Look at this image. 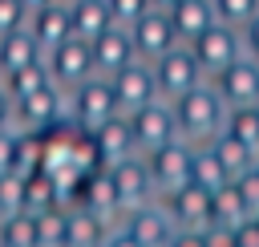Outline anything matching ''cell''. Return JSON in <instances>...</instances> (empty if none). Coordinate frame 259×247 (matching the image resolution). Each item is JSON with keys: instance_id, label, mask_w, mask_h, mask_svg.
<instances>
[{"instance_id": "cell-1", "label": "cell", "mask_w": 259, "mask_h": 247, "mask_svg": "<svg viewBox=\"0 0 259 247\" xmlns=\"http://www.w3.org/2000/svg\"><path fill=\"white\" fill-rule=\"evenodd\" d=\"M170 105H174L178 138L190 142V146H210L223 134V126H227V101L214 89V81H198L194 89H186Z\"/></svg>"}, {"instance_id": "cell-2", "label": "cell", "mask_w": 259, "mask_h": 247, "mask_svg": "<svg viewBox=\"0 0 259 247\" xmlns=\"http://www.w3.org/2000/svg\"><path fill=\"white\" fill-rule=\"evenodd\" d=\"M113 117H121V105H117V93H113L109 77L93 73V77H85L81 85L69 89V121L81 126L85 134H97Z\"/></svg>"}, {"instance_id": "cell-3", "label": "cell", "mask_w": 259, "mask_h": 247, "mask_svg": "<svg viewBox=\"0 0 259 247\" xmlns=\"http://www.w3.org/2000/svg\"><path fill=\"white\" fill-rule=\"evenodd\" d=\"M146 166H150V182H154V194L158 198H170L174 190L190 186V166H194V146L174 138L166 146H158L154 154H142Z\"/></svg>"}, {"instance_id": "cell-4", "label": "cell", "mask_w": 259, "mask_h": 247, "mask_svg": "<svg viewBox=\"0 0 259 247\" xmlns=\"http://www.w3.org/2000/svg\"><path fill=\"white\" fill-rule=\"evenodd\" d=\"M150 69H154V81H158V97H166V101H174V97H182L186 89H194L198 81H206L194 49L182 45V40H178L174 49H166L158 61H150Z\"/></svg>"}, {"instance_id": "cell-5", "label": "cell", "mask_w": 259, "mask_h": 247, "mask_svg": "<svg viewBox=\"0 0 259 247\" xmlns=\"http://www.w3.org/2000/svg\"><path fill=\"white\" fill-rule=\"evenodd\" d=\"M125 117H130V134H134L138 154H154L158 146H166V142L178 138L174 105H170L166 97H154V101H146L142 109H134V113H125Z\"/></svg>"}, {"instance_id": "cell-6", "label": "cell", "mask_w": 259, "mask_h": 247, "mask_svg": "<svg viewBox=\"0 0 259 247\" xmlns=\"http://www.w3.org/2000/svg\"><path fill=\"white\" fill-rule=\"evenodd\" d=\"M45 65H49V77H53V85H57L61 93H69L73 85H81L85 77L97 73V65H93V45H89L85 36H69V40H61L57 49H49V53H45Z\"/></svg>"}, {"instance_id": "cell-7", "label": "cell", "mask_w": 259, "mask_h": 247, "mask_svg": "<svg viewBox=\"0 0 259 247\" xmlns=\"http://www.w3.org/2000/svg\"><path fill=\"white\" fill-rule=\"evenodd\" d=\"M190 49H194V57H198V65H202L206 81H210L214 73H223L235 57H243L239 28H231V24H223V20H214L206 32H198V36L190 40Z\"/></svg>"}, {"instance_id": "cell-8", "label": "cell", "mask_w": 259, "mask_h": 247, "mask_svg": "<svg viewBox=\"0 0 259 247\" xmlns=\"http://www.w3.org/2000/svg\"><path fill=\"white\" fill-rule=\"evenodd\" d=\"M105 174H109L113 194H117V202H121V211H125V215H130L134 207H146V202H154V198H158V194H154V182H150V166H146V158H142V154H134V158H121V162L105 166Z\"/></svg>"}, {"instance_id": "cell-9", "label": "cell", "mask_w": 259, "mask_h": 247, "mask_svg": "<svg viewBox=\"0 0 259 247\" xmlns=\"http://www.w3.org/2000/svg\"><path fill=\"white\" fill-rule=\"evenodd\" d=\"M61 117V89L57 85H45L28 97H16L12 101V126L24 130V134H49Z\"/></svg>"}, {"instance_id": "cell-10", "label": "cell", "mask_w": 259, "mask_h": 247, "mask_svg": "<svg viewBox=\"0 0 259 247\" xmlns=\"http://www.w3.org/2000/svg\"><path fill=\"white\" fill-rule=\"evenodd\" d=\"M109 81H113V93H117L121 113H134V109H142L146 101H154V97H158L154 69H150V61H142V57L125 61L117 73H109Z\"/></svg>"}, {"instance_id": "cell-11", "label": "cell", "mask_w": 259, "mask_h": 247, "mask_svg": "<svg viewBox=\"0 0 259 247\" xmlns=\"http://www.w3.org/2000/svg\"><path fill=\"white\" fill-rule=\"evenodd\" d=\"M214 81V89L223 93V101H227V109H235V105H259V61L255 57H235L223 73H214L210 77Z\"/></svg>"}, {"instance_id": "cell-12", "label": "cell", "mask_w": 259, "mask_h": 247, "mask_svg": "<svg viewBox=\"0 0 259 247\" xmlns=\"http://www.w3.org/2000/svg\"><path fill=\"white\" fill-rule=\"evenodd\" d=\"M125 235H130L138 247H170V243L178 239V227H174L166 202L154 198V202L130 211V231H125Z\"/></svg>"}, {"instance_id": "cell-13", "label": "cell", "mask_w": 259, "mask_h": 247, "mask_svg": "<svg viewBox=\"0 0 259 247\" xmlns=\"http://www.w3.org/2000/svg\"><path fill=\"white\" fill-rule=\"evenodd\" d=\"M130 40H134V53H138L142 61H158L166 49L178 45V32H174V24H170V12L150 8L146 16H138V20L130 24Z\"/></svg>"}, {"instance_id": "cell-14", "label": "cell", "mask_w": 259, "mask_h": 247, "mask_svg": "<svg viewBox=\"0 0 259 247\" xmlns=\"http://www.w3.org/2000/svg\"><path fill=\"white\" fill-rule=\"evenodd\" d=\"M162 202H166V211H170V219H174L178 235H198V231L214 227L210 194H206V190H198L194 182H190V186H182V190H174V194H170V198H162Z\"/></svg>"}, {"instance_id": "cell-15", "label": "cell", "mask_w": 259, "mask_h": 247, "mask_svg": "<svg viewBox=\"0 0 259 247\" xmlns=\"http://www.w3.org/2000/svg\"><path fill=\"white\" fill-rule=\"evenodd\" d=\"M28 32H32V40L40 45V53L57 49L61 40H69V36H73L69 4H65V0H53V4H45V8L28 12Z\"/></svg>"}, {"instance_id": "cell-16", "label": "cell", "mask_w": 259, "mask_h": 247, "mask_svg": "<svg viewBox=\"0 0 259 247\" xmlns=\"http://www.w3.org/2000/svg\"><path fill=\"white\" fill-rule=\"evenodd\" d=\"M89 45H93V65H97V73H101V77L117 73L125 61H134V57H138V53H134V40H130V28H121V24L101 28Z\"/></svg>"}, {"instance_id": "cell-17", "label": "cell", "mask_w": 259, "mask_h": 247, "mask_svg": "<svg viewBox=\"0 0 259 247\" xmlns=\"http://www.w3.org/2000/svg\"><path fill=\"white\" fill-rule=\"evenodd\" d=\"M93 146H97L101 166H113V162H121V158H134L138 146H134V134H130V117L121 113V117L105 121V126L93 134Z\"/></svg>"}, {"instance_id": "cell-18", "label": "cell", "mask_w": 259, "mask_h": 247, "mask_svg": "<svg viewBox=\"0 0 259 247\" xmlns=\"http://www.w3.org/2000/svg\"><path fill=\"white\" fill-rule=\"evenodd\" d=\"M214 20H219V16H214V4H210V0H178V4L170 8V24H174V32H178L182 45H190V40H194L198 32H206Z\"/></svg>"}, {"instance_id": "cell-19", "label": "cell", "mask_w": 259, "mask_h": 247, "mask_svg": "<svg viewBox=\"0 0 259 247\" xmlns=\"http://www.w3.org/2000/svg\"><path fill=\"white\" fill-rule=\"evenodd\" d=\"M36 57H45V53H40V45L32 40L28 24L0 36V77L12 73V69H20V65H28V61H36Z\"/></svg>"}, {"instance_id": "cell-20", "label": "cell", "mask_w": 259, "mask_h": 247, "mask_svg": "<svg viewBox=\"0 0 259 247\" xmlns=\"http://www.w3.org/2000/svg\"><path fill=\"white\" fill-rule=\"evenodd\" d=\"M69 20H73V36H85V40H93L101 28L113 24L105 0H69Z\"/></svg>"}, {"instance_id": "cell-21", "label": "cell", "mask_w": 259, "mask_h": 247, "mask_svg": "<svg viewBox=\"0 0 259 247\" xmlns=\"http://www.w3.org/2000/svg\"><path fill=\"white\" fill-rule=\"evenodd\" d=\"M0 85H4V89H8V97L16 101V97H28V93H36V89L53 85V77H49L45 57H36V61H28V65H20V69L4 73V77H0Z\"/></svg>"}, {"instance_id": "cell-22", "label": "cell", "mask_w": 259, "mask_h": 247, "mask_svg": "<svg viewBox=\"0 0 259 247\" xmlns=\"http://www.w3.org/2000/svg\"><path fill=\"white\" fill-rule=\"evenodd\" d=\"M190 182H194L198 190H206V194H214V190H223V186L231 182V178H227V170H223V162L214 158V150H210V146H194Z\"/></svg>"}, {"instance_id": "cell-23", "label": "cell", "mask_w": 259, "mask_h": 247, "mask_svg": "<svg viewBox=\"0 0 259 247\" xmlns=\"http://www.w3.org/2000/svg\"><path fill=\"white\" fill-rule=\"evenodd\" d=\"M210 150H214V158L223 162V170H227V178H231V182H235L239 174H247V170L255 166V154H251V150H247L243 142H235V138H231L227 130H223V134H219V138L210 142Z\"/></svg>"}, {"instance_id": "cell-24", "label": "cell", "mask_w": 259, "mask_h": 247, "mask_svg": "<svg viewBox=\"0 0 259 247\" xmlns=\"http://www.w3.org/2000/svg\"><path fill=\"white\" fill-rule=\"evenodd\" d=\"M223 130L259 158V105H235V109H227V126Z\"/></svg>"}, {"instance_id": "cell-25", "label": "cell", "mask_w": 259, "mask_h": 247, "mask_svg": "<svg viewBox=\"0 0 259 247\" xmlns=\"http://www.w3.org/2000/svg\"><path fill=\"white\" fill-rule=\"evenodd\" d=\"M210 4H214V16L231 28H243L259 12V0H210Z\"/></svg>"}, {"instance_id": "cell-26", "label": "cell", "mask_w": 259, "mask_h": 247, "mask_svg": "<svg viewBox=\"0 0 259 247\" xmlns=\"http://www.w3.org/2000/svg\"><path fill=\"white\" fill-rule=\"evenodd\" d=\"M109 4V16H113V24H121V28H130L138 16H146L154 4L150 0H105Z\"/></svg>"}, {"instance_id": "cell-27", "label": "cell", "mask_w": 259, "mask_h": 247, "mask_svg": "<svg viewBox=\"0 0 259 247\" xmlns=\"http://www.w3.org/2000/svg\"><path fill=\"white\" fill-rule=\"evenodd\" d=\"M24 24H28L24 0H0V36H4V32H16V28H24Z\"/></svg>"}, {"instance_id": "cell-28", "label": "cell", "mask_w": 259, "mask_h": 247, "mask_svg": "<svg viewBox=\"0 0 259 247\" xmlns=\"http://www.w3.org/2000/svg\"><path fill=\"white\" fill-rule=\"evenodd\" d=\"M16 170V126L0 130V174Z\"/></svg>"}, {"instance_id": "cell-29", "label": "cell", "mask_w": 259, "mask_h": 247, "mask_svg": "<svg viewBox=\"0 0 259 247\" xmlns=\"http://www.w3.org/2000/svg\"><path fill=\"white\" fill-rule=\"evenodd\" d=\"M239 40H243V53L259 61V12H255V16H251L243 28H239Z\"/></svg>"}, {"instance_id": "cell-30", "label": "cell", "mask_w": 259, "mask_h": 247, "mask_svg": "<svg viewBox=\"0 0 259 247\" xmlns=\"http://www.w3.org/2000/svg\"><path fill=\"white\" fill-rule=\"evenodd\" d=\"M12 126V97H8V89L0 85V130H8Z\"/></svg>"}, {"instance_id": "cell-31", "label": "cell", "mask_w": 259, "mask_h": 247, "mask_svg": "<svg viewBox=\"0 0 259 247\" xmlns=\"http://www.w3.org/2000/svg\"><path fill=\"white\" fill-rule=\"evenodd\" d=\"M45 4H53V0H24V8H28V12H36V8H45Z\"/></svg>"}, {"instance_id": "cell-32", "label": "cell", "mask_w": 259, "mask_h": 247, "mask_svg": "<svg viewBox=\"0 0 259 247\" xmlns=\"http://www.w3.org/2000/svg\"><path fill=\"white\" fill-rule=\"evenodd\" d=\"M150 4H154V8H162V12H170V8L178 4V0H150Z\"/></svg>"}, {"instance_id": "cell-33", "label": "cell", "mask_w": 259, "mask_h": 247, "mask_svg": "<svg viewBox=\"0 0 259 247\" xmlns=\"http://www.w3.org/2000/svg\"><path fill=\"white\" fill-rule=\"evenodd\" d=\"M65 4H69V0H65Z\"/></svg>"}]
</instances>
